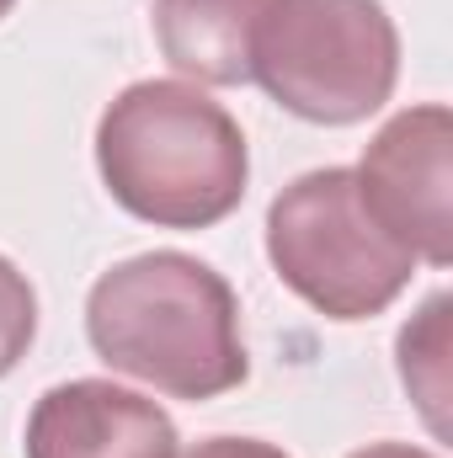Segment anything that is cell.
<instances>
[{
  "label": "cell",
  "mask_w": 453,
  "mask_h": 458,
  "mask_svg": "<svg viewBox=\"0 0 453 458\" xmlns=\"http://www.w3.org/2000/svg\"><path fill=\"white\" fill-rule=\"evenodd\" d=\"M86 336L107 368L192 405L251 373L229 283L182 250H144L102 272L86 299Z\"/></svg>",
  "instance_id": "6da1fadb"
},
{
  "label": "cell",
  "mask_w": 453,
  "mask_h": 458,
  "mask_svg": "<svg viewBox=\"0 0 453 458\" xmlns=\"http://www.w3.org/2000/svg\"><path fill=\"white\" fill-rule=\"evenodd\" d=\"M97 165L117 203L160 229H209L245 198L240 123L187 81H139L97 123Z\"/></svg>",
  "instance_id": "7a4b0ae2"
},
{
  "label": "cell",
  "mask_w": 453,
  "mask_h": 458,
  "mask_svg": "<svg viewBox=\"0 0 453 458\" xmlns=\"http://www.w3.org/2000/svg\"><path fill=\"white\" fill-rule=\"evenodd\" d=\"M400 75V32L379 0H272L251 38V81L304 123L373 117Z\"/></svg>",
  "instance_id": "3957f363"
},
{
  "label": "cell",
  "mask_w": 453,
  "mask_h": 458,
  "mask_svg": "<svg viewBox=\"0 0 453 458\" xmlns=\"http://www.w3.org/2000/svg\"><path fill=\"white\" fill-rule=\"evenodd\" d=\"M267 256L278 277L326 320L384 315L416 272V256L368 219L346 165L310 171L272 198Z\"/></svg>",
  "instance_id": "277c9868"
},
{
  "label": "cell",
  "mask_w": 453,
  "mask_h": 458,
  "mask_svg": "<svg viewBox=\"0 0 453 458\" xmlns=\"http://www.w3.org/2000/svg\"><path fill=\"white\" fill-rule=\"evenodd\" d=\"M368 219L427 267L453 261V113L443 102L389 117L352 171Z\"/></svg>",
  "instance_id": "5b68a950"
},
{
  "label": "cell",
  "mask_w": 453,
  "mask_h": 458,
  "mask_svg": "<svg viewBox=\"0 0 453 458\" xmlns=\"http://www.w3.org/2000/svg\"><path fill=\"white\" fill-rule=\"evenodd\" d=\"M27 458H176V427L123 384L75 378L32 405Z\"/></svg>",
  "instance_id": "8992f818"
},
{
  "label": "cell",
  "mask_w": 453,
  "mask_h": 458,
  "mask_svg": "<svg viewBox=\"0 0 453 458\" xmlns=\"http://www.w3.org/2000/svg\"><path fill=\"white\" fill-rule=\"evenodd\" d=\"M272 0H155V43L203 86L251 81V38Z\"/></svg>",
  "instance_id": "52a82bcc"
},
{
  "label": "cell",
  "mask_w": 453,
  "mask_h": 458,
  "mask_svg": "<svg viewBox=\"0 0 453 458\" xmlns=\"http://www.w3.org/2000/svg\"><path fill=\"white\" fill-rule=\"evenodd\" d=\"M449 293H432L400 331V384L416 400L432 437H449Z\"/></svg>",
  "instance_id": "ba28073f"
},
{
  "label": "cell",
  "mask_w": 453,
  "mask_h": 458,
  "mask_svg": "<svg viewBox=\"0 0 453 458\" xmlns=\"http://www.w3.org/2000/svg\"><path fill=\"white\" fill-rule=\"evenodd\" d=\"M32 336H38V293L27 272H16V261L0 256V378L27 357Z\"/></svg>",
  "instance_id": "9c48e42d"
},
{
  "label": "cell",
  "mask_w": 453,
  "mask_h": 458,
  "mask_svg": "<svg viewBox=\"0 0 453 458\" xmlns=\"http://www.w3.org/2000/svg\"><path fill=\"white\" fill-rule=\"evenodd\" d=\"M182 458H288V454L261 443V437H209V443H198L192 454H182Z\"/></svg>",
  "instance_id": "30bf717a"
},
{
  "label": "cell",
  "mask_w": 453,
  "mask_h": 458,
  "mask_svg": "<svg viewBox=\"0 0 453 458\" xmlns=\"http://www.w3.org/2000/svg\"><path fill=\"white\" fill-rule=\"evenodd\" d=\"M352 458H438V454L411 448V443H368V448H357Z\"/></svg>",
  "instance_id": "8fae6325"
},
{
  "label": "cell",
  "mask_w": 453,
  "mask_h": 458,
  "mask_svg": "<svg viewBox=\"0 0 453 458\" xmlns=\"http://www.w3.org/2000/svg\"><path fill=\"white\" fill-rule=\"evenodd\" d=\"M11 5H16V0H0V16H5V11H11Z\"/></svg>",
  "instance_id": "7c38bea8"
}]
</instances>
